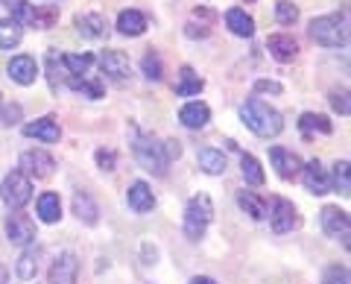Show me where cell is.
Instances as JSON below:
<instances>
[{"label": "cell", "mask_w": 351, "mask_h": 284, "mask_svg": "<svg viewBox=\"0 0 351 284\" xmlns=\"http://www.w3.org/2000/svg\"><path fill=\"white\" fill-rule=\"evenodd\" d=\"M240 117H243V123L261 138H276L284 129L281 112L272 108L269 103H263L261 97H252V100H246L243 106H240Z\"/></svg>", "instance_id": "cell-1"}, {"label": "cell", "mask_w": 351, "mask_h": 284, "mask_svg": "<svg viewBox=\"0 0 351 284\" xmlns=\"http://www.w3.org/2000/svg\"><path fill=\"white\" fill-rule=\"evenodd\" d=\"M214 220V202L208 193H196L184 205V237L188 240H199L205 237V228Z\"/></svg>", "instance_id": "cell-2"}, {"label": "cell", "mask_w": 351, "mask_h": 284, "mask_svg": "<svg viewBox=\"0 0 351 284\" xmlns=\"http://www.w3.org/2000/svg\"><path fill=\"white\" fill-rule=\"evenodd\" d=\"M311 38L322 47H346V41H348L346 18H339V15L313 18L311 21Z\"/></svg>", "instance_id": "cell-3"}, {"label": "cell", "mask_w": 351, "mask_h": 284, "mask_svg": "<svg viewBox=\"0 0 351 284\" xmlns=\"http://www.w3.org/2000/svg\"><path fill=\"white\" fill-rule=\"evenodd\" d=\"M132 152H135L138 165L147 173H152V176H164V173H167V158H164V150H161V144L156 138L135 135V141H132Z\"/></svg>", "instance_id": "cell-4"}, {"label": "cell", "mask_w": 351, "mask_h": 284, "mask_svg": "<svg viewBox=\"0 0 351 284\" xmlns=\"http://www.w3.org/2000/svg\"><path fill=\"white\" fill-rule=\"evenodd\" d=\"M0 200L6 202L9 211H21L32 200V182L21 170L6 173V179L0 182Z\"/></svg>", "instance_id": "cell-5"}, {"label": "cell", "mask_w": 351, "mask_h": 284, "mask_svg": "<svg viewBox=\"0 0 351 284\" xmlns=\"http://www.w3.org/2000/svg\"><path fill=\"white\" fill-rule=\"evenodd\" d=\"M299 211H295V205L290 200H281V196H276L272 200V211H269V226L276 235H287L293 232V228H299Z\"/></svg>", "instance_id": "cell-6"}, {"label": "cell", "mask_w": 351, "mask_h": 284, "mask_svg": "<svg viewBox=\"0 0 351 284\" xmlns=\"http://www.w3.org/2000/svg\"><path fill=\"white\" fill-rule=\"evenodd\" d=\"M21 173H24L27 179H47L53 176V167H56V161H53L50 152L44 150H27L24 156H21Z\"/></svg>", "instance_id": "cell-7"}, {"label": "cell", "mask_w": 351, "mask_h": 284, "mask_svg": "<svg viewBox=\"0 0 351 284\" xmlns=\"http://www.w3.org/2000/svg\"><path fill=\"white\" fill-rule=\"evenodd\" d=\"M6 237H9V244H15V246H29L32 240H36V223L21 211L9 214L6 217Z\"/></svg>", "instance_id": "cell-8"}, {"label": "cell", "mask_w": 351, "mask_h": 284, "mask_svg": "<svg viewBox=\"0 0 351 284\" xmlns=\"http://www.w3.org/2000/svg\"><path fill=\"white\" fill-rule=\"evenodd\" d=\"M322 228L328 237L343 240V246L348 249V211H343L339 205H325L322 209Z\"/></svg>", "instance_id": "cell-9"}, {"label": "cell", "mask_w": 351, "mask_h": 284, "mask_svg": "<svg viewBox=\"0 0 351 284\" xmlns=\"http://www.w3.org/2000/svg\"><path fill=\"white\" fill-rule=\"evenodd\" d=\"M302 179H304V188L311 193H316V196H322V193L331 191V176H328V170L322 167L319 158L302 165Z\"/></svg>", "instance_id": "cell-10"}, {"label": "cell", "mask_w": 351, "mask_h": 284, "mask_svg": "<svg viewBox=\"0 0 351 284\" xmlns=\"http://www.w3.org/2000/svg\"><path fill=\"white\" fill-rule=\"evenodd\" d=\"M269 161H272V167H276V173H278L281 179H295L302 173V158L295 156L293 150L272 147L269 150Z\"/></svg>", "instance_id": "cell-11"}, {"label": "cell", "mask_w": 351, "mask_h": 284, "mask_svg": "<svg viewBox=\"0 0 351 284\" xmlns=\"http://www.w3.org/2000/svg\"><path fill=\"white\" fill-rule=\"evenodd\" d=\"M80 276V258L73 252H62L50 267V284H76Z\"/></svg>", "instance_id": "cell-12"}, {"label": "cell", "mask_w": 351, "mask_h": 284, "mask_svg": "<svg viewBox=\"0 0 351 284\" xmlns=\"http://www.w3.org/2000/svg\"><path fill=\"white\" fill-rule=\"evenodd\" d=\"M126 202H129V209L135 211V214H149L152 209H156V196H152V188H149L144 179H138V182L129 185Z\"/></svg>", "instance_id": "cell-13"}, {"label": "cell", "mask_w": 351, "mask_h": 284, "mask_svg": "<svg viewBox=\"0 0 351 284\" xmlns=\"http://www.w3.org/2000/svg\"><path fill=\"white\" fill-rule=\"evenodd\" d=\"M6 73H9V80L18 85H32L38 80V64L32 56H12L6 64Z\"/></svg>", "instance_id": "cell-14"}, {"label": "cell", "mask_w": 351, "mask_h": 284, "mask_svg": "<svg viewBox=\"0 0 351 284\" xmlns=\"http://www.w3.org/2000/svg\"><path fill=\"white\" fill-rule=\"evenodd\" d=\"M267 50H269V56L281 62V64H287L293 62L295 56H299V45H295V38L287 36V32H276V36H269L267 38Z\"/></svg>", "instance_id": "cell-15"}, {"label": "cell", "mask_w": 351, "mask_h": 284, "mask_svg": "<svg viewBox=\"0 0 351 284\" xmlns=\"http://www.w3.org/2000/svg\"><path fill=\"white\" fill-rule=\"evenodd\" d=\"M24 135L36 138V141H44V144H56V141L62 138V129H59V120L47 115V117H38L36 123H27Z\"/></svg>", "instance_id": "cell-16"}, {"label": "cell", "mask_w": 351, "mask_h": 284, "mask_svg": "<svg viewBox=\"0 0 351 284\" xmlns=\"http://www.w3.org/2000/svg\"><path fill=\"white\" fill-rule=\"evenodd\" d=\"M97 62H100V71L108 73L112 80H126L129 71H132L129 56H126V53H120V50H103Z\"/></svg>", "instance_id": "cell-17"}, {"label": "cell", "mask_w": 351, "mask_h": 284, "mask_svg": "<svg viewBox=\"0 0 351 284\" xmlns=\"http://www.w3.org/2000/svg\"><path fill=\"white\" fill-rule=\"evenodd\" d=\"M73 24H76V29H80V36H85V38H103L106 32H108L106 18L97 15V12H82V15H76Z\"/></svg>", "instance_id": "cell-18"}, {"label": "cell", "mask_w": 351, "mask_h": 284, "mask_svg": "<svg viewBox=\"0 0 351 284\" xmlns=\"http://www.w3.org/2000/svg\"><path fill=\"white\" fill-rule=\"evenodd\" d=\"M147 29V15L138 12V9H123V12L117 15V32L120 36H141V32Z\"/></svg>", "instance_id": "cell-19"}, {"label": "cell", "mask_w": 351, "mask_h": 284, "mask_svg": "<svg viewBox=\"0 0 351 284\" xmlns=\"http://www.w3.org/2000/svg\"><path fill=\"white\" fill-rule=\"evenodd\" d=\"M226 27L240 38L255 36V21H252V15H246V9H240V6H234V9H228L226 12Z\"/></svg>", "instance_id": "cell-20"}, {"label": "cell", "mask_w": 351, "mask_h": 284, "mask_svg": "<svg viewBox=\"0 0 351 284\" xmlns=\"http://www.w3.org/2000/svg\"><path fill=\"white\" fill-rule=\"evenodd\" d=\"M179 120L188 129H202L208 126V120H211V108H208L205 103H188V106H182V112H179Z\"/></svg>", "instance_id": "cell-21"}, {"label": "cell", "mask_w": 351, "mask_h": 284, "mask_svg": "<svg viewBox=\"0 0 351 284\" xmlns=\"http://www.w3.org/2000/svg\"><path fill=\"white\" fill-rule=\"evenodd\" d=\"M202 88H205V80H202V76H196V73H193L191 64H184V68L179 71V82L173 85L176 97H196Z\"/></svg>", "instance_id": "cell-22"}, {"label": "cell", "mask_w": 351, "mask_h": 284, "mask_svg": "<svg viewBox=\"0 0 351 284\" xmlns=\"http://www.w3.org/2000/svg\"><path fill=\"white\" fill-rule=\"evenodd\" d=\"M299 129H302V135L311 141L316 132L319 135H331L334 132V126H331V120H328L325 115H316V112H304L299 117Z\"/></svg>", "instance_id": "cell-23"}, {"label": "cell", "mask_w": 351, "mask_h": 284, "mask_svg": "<svg viewBox=\"0 0 351 284\" xmlns=\"http://www.w3.org/2000/svg\"><path fill=\"white\" fill-rule=\"evenodd\" d=\"M196 161H199V167L208 173V176H223L226 173V156L219 150H214V147H202L199 152H196Z\"/></svg>", "instance_id": "cell-24"}, {"label": "cell", "mask_w": 351, "mask_h": 284, "mask_svg": "<svg viewBox=\"0 0 351 284\" xmlns=\"http://www.w3.org/2000/svg\"><path fill=\"white\" fill-rule=\"evenodd\" d=\"M38 217L41 223H59L62 220V200L59 193H41L38 196Z\"/></svg>", "instance_id": "cell-25"}, {"label": "cell", "mask_w": 351, "mask_h": 284, "mask_svg": "<svg viewBox=\"0 0 351 284\" xmlns=\"http://www.w3.org/2000/svg\"><path fill=\"white\" fill-rule=\"evenodd\" d=\"M68 85L73 91H80V94H85L88 100H100L103 97V82L97 80V76H68Z\"/></svg>", "instance_id": "cell-26"}, {"label": "cell", "mask_w": 351, "mask_h": 284, "mask_svg": "<svg viewBox=\"0 0 351 284\" xmlns=\"http://www.w3.org/2000/svg\"><path fill=\"white\" fill-rule=\"evenodd\" d=\"M38 249L36 246H27L24 252H21V258H18V264H15V272H18V279H24V281H29V279H36V272H38Z\"/></svg>", "instance_id": "cell-27"}, {"label": "cell", "mask_w": 351, "mask_h": 284, "mask_svg": "<svg viewBox=\"0 0 351 284\" xmlns=\"http://www.w3.org/2000/svg\"><path fill=\"white\" fill-rule=\"evenodd\" d=\"M6 12L21 27H32V21H36V6H29L27 0H6Z\"/></svg>", "instance_id": "cell-28"}, {"label": "cell", "mask_w": 351, "mask_h": 284, "mask_svg": "<svg viewBox=\"0 0 351 284\" xmlns=\"http://www.w3.org/2000/svg\"><path fill=\"white\" fill-rule=\"evenodd\" d=\"M73 214L80 217L85 226H94L97 223V214H100V211H97V205H94L91 196H88L85 191H80V193L73 196Z\"/></svg>", "instance_id": "cell-29"}, {"label": "cell", "mask_w": 351, "mask_h": 284, "mask_svg": "<svg viewBox=\"0 0 351 284\" xmlns=\"http://www.w3.org/2000/svg\"><path fill=\"white\" fill-rule=\"evenodd\" d=\"M21 38H24V27L15 24L12 18H0V47L12 50L21 45Z\"/></svg>", "instance_id": "cell-30"}, {"label": "cell", "mask_w": 351, "mask_h": 284, "mask_svg": "<svg viewBox=\"0 0 351 284\" xmlns=\"http://www.w3.org/2000/svg\"><path fill=\"white\" fill-rule=\"evenodd\" d=\"M237 205L252 217V220H263V217H267V202H263L261 196L249 193V191H240L237 193Z\"/></svg>", "instance_id": "cell-31"}, {"label": "cell", "mask_w": 351, "mask_h": 284, "mask_svg": "<svg viewBox=\"0 0 351 284\" xmlns=\"http://www.w3.org/2000/svg\"><path fill=\"white\" fill-rule=\"evenodd\" d=\"M62 64L71 76H82L94 64V56L91 53H62Z\"/></svg>", "instance_id": "cell-32"}, {"label": "cell", "mask_w": 351, "mask_h": 284, "mask_svg": "<svg viewBox=\"0 0 351 284\" xmlns=\"http://www.w3.org/2000/svg\"><path fill=\"white\" fill-rule=\"evenodd\" d=\"M240 167H243V179L249 185H255V188H261L263 185V170H261V161L255 156H249V152H243L240 156Z\"/></svg>", "instance_id": "cell-33"}, {"label": "cell", "mask_w": 351, "mask_h": 284, "mask_svg": "<svg viewBox=\"0 0 351 284\" xmlns=\"http://www.w3.org/2000/svg\"><path fill=\"white\" fill-rule=\"evenodd\" d=\"M276 21L281 27H293L299 21V6L290 3V0H278L276 3Z\"/></svg>", "instance_id": "cell-34"}, {"label": "cell", "mask_w": 351, "mask_h": 284, "mask_svg": "<svg viewBox=\"0 0 351 284\" xmlns=\"http://www.w3.org/2000/svg\"><path fill=\"white\" fill-rule=\"evenodd\" d=\"M56 21H59V9L56 6H41V9H36V21H32V27L36 29H50Z\"/></svg>", "instance_id": "cell-35"}, {"label": "cell", "mask_w": 351, "mask_h": 284, "mask_svg": "<svg viewBox=\"0 0 351 284\" xmlns=\"http://www.w3.org/2000/svg\"><path fill=\"white\" fill-rule=\"evenodd\" d=\"M141 71H144V76H147V80H161V76H164V68H161V59L156 56V53H147V56L144 59H141Z\"/></svg>", "instance_id": "cell-36"}, {"label": "cell", "mask_w": 351, "mask_h": 284, "mask_svg": "<svg viewBox=\"0 0 351 284\" xmlns=\"http://www.w3.org/2000/svg\"><path fill=\"white\" fill-rule=\"evenodd\" d=\"M331 188H337L343 196H348V193H351V191H348V161H346V158H343V161H337V165H334Z\"/></svg>", "instance_id": "cell-37"}, {"label": "cell", "mask_w": 351, "mask_h": 284, "mask_svg": "<svg viewBox=\"0 0 351 284\" xmlns=\"http://www.w3.org/2000/svg\"><path fill=\"white\" fill-rule=\"evenodd\" d=\"M322 284H351L348 267H343V264H331V267L322 272Z\"/></svg>", "instance_id": "cell-38"}, {"label": "cell", "mask_w": 351, "mask_h": 284, "mask_svg": "<svg viewBox=\"0 0 351 284\" xmlns=\"http://www.w3.org/2000/svg\"><path fill=\"white\" fill-rule=\"evenodd\" d=\"M59 64H62V56L56 50L47 53V76H50V85L53 88H59Z\"/></svg>", "instance_id": "cell-39"}, {"label": "cell", "mask_w": 351, "mask_h": 284, "mask_svg": "<svg viewBox=\"0 0 351 284\" xmlns=\"http://www.w3.org/2000/svg\"><path fill=\"white\" fill-rule=\"evenodd\" d=\"M331 106H334V112L339 115H348V91H331Z\"/></svg>", "instance_id": "cell-40"}, {"label": "cell", "mask_w": 351, "mask_h": 284, "mask_svg": "<svg viewBox=\"0 0 351 284\" xmlns=\"http://www.w3.org/2000/svg\"><path fill=\"white\" fill-rule=\"evenodd\" d=\"M97 165H100V170H114L117 156L112 150H97Z\"/></svg>", "instance_id": "cell-41"}, {"label": "cell", "mask_w": 351, "mask_h": 284, "mask_svg": "<svg viewBox=\"0 0 351 284\" xmlns=\"http://www.w3.org/2000/svg\"><path fill=\"white\" fill-rule=\"evenodd\" d=\"M255 91H258V94H281L284 85L276 82V80H258V82H255Z\"/></svg>", "instance_id": "cell-42"}, {"label": "cell", "mask_w": 351, "mask_h": 284, "mask_svg": "<svg viewBox=\"0 0 351 284\" xmlns=\"http://www.w3.org/2000/svg\"><path fill=\"white\" fill-rule=\"evenodd\" d=\"M0 112H3V123H6V126H15L18 120H21V115H24V108H21L18 103H12V106L0 108Z\"/></svg>", "instance_id": "cell-43"}, {"label": "cell", "mask_w": 351, "mask_h": 284, "mask_svg": "<svg viewBox=\"0 0 351 284\" xmlns=\"http://www.w3.org/2000/svg\"><path fill=\"white\" fill-rule=\"evenodd\" d=\"M161 150H164V158H167V161H173V158H179L182 156V144H179V141H164V144H161Z\"/></svg>", "instance_id": "cell-44"}, {"label": "cell", "mask_w": 351, "mask_h": 284, "mask_svg": "<svg viewBox=\"0 0 351 284\" xmlns=\"http://www.w3.org/2000/svg\"><path fill=\"white\" fill-rule=\"evenodd\" d=\"M184 32H188L191 38H205V36H208V32H211V29H208L205 24H199V27H196L193 21H191V24H184Z\"/></svg>", "instance_id": "cell-45"}, {"label": "cell", "mask_w": 351, "mask_h": 284, "mask_svg": "<svg viewBox=\"0 0 351 284\" xmlns=\"http://www.w3.org/2000/svg\"><path fill=\"white\" fill-rule=\"evenodd\" d=\"M156 258H158V249L152 244H144V264H156Z\"/></svg>", "instance_id": "cell-46"}, {"label": "cell", "mask_w": 351, "mask_h": 284, "mask_svg": "<svg viewBox=\"0 0 351 284\" xmlns=\"http://www.w3.org/2000/svg\"><path fill=\"white\" fill-rule=\"evenodd\" d=\"M191 284H217V281H214V279H208V276H196Z\"/></svg>", "instance_id": "cell-47"}, {"label": "cell", "mask_w": 351, "mask_h": 284, "mask_svg": "<svg viewBox=\"0 0 351 284\" xmlns=\"http://www.w3.org/2000/svg\"><path fill=\"white\" fill-rule=\"evenodd\" d=\"M0 284H9V270L0 264Z\"/></svg>", "instance_id": "cell-48"}, {"label": "cell", "mask_w": 351, "mask_h": 284, "mask_svg": "<svg viewBox=\"0 0 351 284\" xmlns=\"http://www.w3.org/2000/svg\"><path fill=\"white\" fill-rule=\"evenodd\" d=\"M0 108H3V97H0Z\"/></svg>", "instance_id": "cell-49"}]
</instances>
